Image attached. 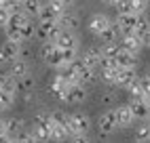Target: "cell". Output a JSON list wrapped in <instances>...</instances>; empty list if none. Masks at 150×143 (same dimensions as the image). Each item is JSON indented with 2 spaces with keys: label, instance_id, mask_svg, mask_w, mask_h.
Instances as JSON below:
<instances>
[{
  "label": "cell",
  "instance_id": "cell-1",
  "mask_svg": "<svg viewBox=\"0 0 150 143\" xmlns=\"http://www.w3.org/2000/svg\"><path fill=\"white\" fill-rule=\"evenodd\" d=\"M51 126H53L51 114H45V111L36 114L34 124H32V128H30L34 141H49V139H51Z\"/></svg>",
  "mask_w": 150,
  "mask_h": 143
},
{
  "label": "cell",
  "instance_id": "cell-2",
  "mask_svg": "<svg viewBox=\"0 0 150 143\" xmlns=\"http://www.w3.org/2000/svg\"><path fill=\"white\" fill-rule=\"evenodd\" d=\"M42 59L51 67H57V69L66 67L64 53H62V48L55 44V40H45V44H42Z\"/></svg>",
  "mask_w": 150,
  "mask_h": 143
},
{
  "label": "cell",
  "instance_id": "cell-3",
  "mask_svg": "<svg viewBox=\"0 0 150 143\" xmlns=\"http://www.w3.org/2000/svg\"><path fill=\"white\" fill-rule=\"evenodd\" d=\"M68 86H70V82L66 80V76L59 72V74H55L53 78H51V82L47 84V90H49V95H53L55 99H66V90H68Z\"/></svg>",
  "mask_w": 150,
  "mask_h": 143
},
{
  "label": "cell",
  "instance_id": "cell-4",
  "mask_svg": "<svg viewBox=\"0 0 150 143\" xmlns=\"http://www.w3.org/2000/svg\"><path fill=\"white\" fill-rule=\"evenodd\" d=\"M97 128H99L102 135H112V132H116V128H118L116 111H112V109L104 111V114L99 116V120H97Z\"/></svg>",
  "mask_w": 150,
  "mask_h": 143
},
{
  "label": "cell",
  "instance_id": "cell-5",
  "mask_svg": "<svg viewBox=\"0 0 150 143\" xmlns=\"http://www.w3.org/2000/svg\"><path fill=\"white\" fill-rule=\"evenodd\" d=\"M62 32V25H59L57 19L53 21H38V27H36V36L42 38V40H55V36Z\"/></svg>",
  "mask_w": 150,
  "mask_h": 143
},
{
  "label": "cell",
  "instance_id": "cell-6",
  "mask_svg": "<svg viewBox=\"0 0 150 143\" xmlns=\"http://www.w3.org/2000/svg\"><path fill=\"white\" fill-rule=\"evenodd\" d=\"M89 126H91V120H89L87 114H72V116H70V130H72V135H74V132H76V135H87Z\"/></svg>",
  "mask_w": 150,
  "mask_h": 143
},
{
  "label": "cell",
  "instance_id": "cell-7",
  "mask_svg": "<svg viewBox=\"0 0 150 143\" xmlns=\"http://www.w3.org/2000/svg\"><path fill=\"white\" fill-rule=\"evenodd\" d=\"M110 23H112V21H110V17H108V15H104V13H95V15L89 17L87 27H89V32H91L93 36H99Z\"/></svg>",
  "mask_w": 150,
  "mask_h": 143
},
{
  "label": "cell",
  "instance_id": "cell-8",
  "mask_svg": "<svg viewBox=\"0 0 150 143\" xmlns=\"http://www.w3.org/2000/svg\"><path fill=\"white\" fill-rule=\"evenodd\" d=\"M87 97V86L83 82H70L68 90H66V103H81Z\"/></svg>",
  "mask_w": 150,
  "mask_h": 143
},
{
  "label": "cell",
  "instance_id": "cell-9",
  "mask_svg": "<svg viewBox=\"0 0 150 143\" xmlns=\"http://www.w3.org/2000/svg\"><path fill=\"white\" fill-rule=\"evenodd\" d=\"M137 19H139V15H135V13H125V15H118V17H116L118 32H121V34H131L133 29H135V25H137Z\"/></svg>",
  "mask_w": 150,
  "mask_h": 143
},
{
  "label": "cell",
  "instance_id": "cell-10",
  "mask_svg": "<svg viewBox=\"0 0 150 143\" xmlns=\"http://www.w3.org/2000/svg\"><path fill=\"white\" fill-rule=\"evenodd\" d=\"M55 44L59 48H78V40H76L72 29H64L62 27V32L55 36Z\"/></svg>",
  "mask_w": 150,
  "mask_h": 143
},
{
  "label": "cell",
  "instance_id": "cell-11",
  "mask_svg": "<svg viewBox=\"0 0 150 143\" xmlns=\"http://www.w3.org/2000/svg\"><path fill=\"white\" fill-rule=\"evenodd\" d=\"M118 44H121L123 50H129V53H139V48L144 46V42L139 40L133 32L131 34H123L121 40H118Z\"/></svg>",
  "mask_w": 150,
  "mask_h": 143
},
{
  "label": "cell",
  "instance_id": "cell-12",
  "mask_svg": "<svg viewBox=\"0 0 150 143\" xmlns=\"http://www.w3.org/2000/svg\"><path fill=\"white\" fill-rule=\"evenodd\" d=\"M131 111L137 120H148V99L146 97H137V99H131Z\"/></svg>",
  "mask_w": 150,
  "mask_h": 143
},
{
  "label": "cell",
  "instance_id": "cell-13",
  "mask_svg": "<svg viewBox=\"0 0 150 143\" xmlns=\"http://www.w3.org/2000/svg\"><path fill=\"white\" fill-rule=\"evenodd\" d=\"M139 76L135 74V69L131 67H121V72H118V78H116V86H121V88H129Z\"/></svg>",
  "mask_w": 150,
  "mask_h": 143
},
{
  "label": "cell",
  "instance_id": "cell-14",
  "mask_svg": "<svg viewBox=\"0 0 150 143\" xmlns=\"http://www.w3.org/2000/svg\"><path fill=\"white\" fill-rule=\"evenodd\" d=\"M133 111H131V105H118L116 107V122H118V126H131L133 124Z\"/></svg>",
  "mask_w": 150,
  "mask_h": 143
},
{
  "label": "cell",
  "instance_id": "cell-15",
  "mask_svg": "<svg viewBox=\"0 0 150 143\" xmlns=\"http://www.w3.org/2000/svg\"><path fill=\"white\" fill-rule=\"evenodd\" d=\"M116 63H118V67H131V69H135V65H137V53H129V50L121 48V53L116 55Z\"/></svg>",
  "mask_w": 150,
  "mask_h": 143
},
{
  "label": "cell",
  "instance_id": "cell-16",
  "mask_svg": "<svg viewBox=\"0 0 150 143\" xmlns=\"http://www.w3.org/2000/svg\"><path fill=\"white\" fill-rule=\"evenodd\" d=\"M102 50H99V48H89V50H85V53H83V63L85 65H89V67H99V61H102Z\"/></svg>",
  "mask_w": 150,
  "mask_h": 143
},
{
  "label": "cell",
  "instance_id": "cell-17",
  "mask_svg": "<svg viewBox=\"0 0 150 143\" xmlns=\"http://www.w3.org/2000/svg\"><path fill=\"white\" fill-rule=\"evenodd\" d=\"M133 34L142 40V42L148 38V34H150V21L144 17V13H139V19H137V25H135V29H133Z\"/></svg>",
  "mask_w": 150,
  "mask_h": 143
},
{
  "label": "cell",
  "instance_id": "cell-18",
  "mask_svg": "<svg viewBox=\"0 0 150 143\" xmlns=\"http://www.w3.org/2000/svg\"><path fill=\"white\" fill-rule=\"evenodd\" d=\"M57 21H59V25H62L64 29H72V32L78 27V23H81V21H78V17H76L74 13H68V11L59 15V17H57Z\"/></svg>",
  "mask_w": 150,
  "mask_h": 143
},
{
  "label": "cell",
  "instance_id": "cell-19",
  "mask_svg": "<svg viewBox=\"0 0 150 143\" xmlns=\"http://www.w3.org/2000/svg\"><path fill=\"white\" fill-rule=\"evenodd\" d=\"M8 74H11L13 78H23V76H28V63L23 59H15V61H11V69H8Z\"/></svg>",
  "mask_w": 150,
  "mask_h": 143
},
{
  "label": "cell",
  "instance_id": "cell-20",
  "mask_svg": "<svg viewBox=\"0 0 150 143\" xmlns=\"http://www.w3.org/2000/svg\"><path fill=\"white\" fill-rule=\"evenodd\" d=\"M21 6L30 17H38V13H40V8H42V2L40 0H23Z\"/></svg>",
  "mask_w": 150,
  "mask_h": 143
},
{
  "label": "cell",
  "instance_id": "cell-21",
  "mask_svg": "<svg viewBox=\"0 0 150 143\" xmlns=\"http://www.w3.org/2000/svg\"><path fill=\"white\" fill-rule=\"evenodd\" d=\"M118 72H121V67H118V65H112V67H102V69H99V74H102V78L106 80V82H110V84H116Z\"/></svg>",
  "mask_w": 150,
  "mask_h": 143
},
{
  "label": "cell",
  "instance_id": "cell-22",
  "mask_svg": "<svg viewBox=\"0 0 150 143\" xmlns=\"http://www.w3.org/2000/svg\"><path fill=\"white\" fill-rule=\"evenodd\" d=\"M135 141L137 143H144V141H150V122H142L137 128H135Z\"/></svg>",
  "mask_w": 150,
  "mask_h": 143
},
{
  "label": "cell",
  "instance_id": "cell-23",
  "mask_svg": "<svg viewBox=\"0 0 150 143\" xmlns=\"http://www.w3.org/2000/svg\"><path fill=\"white\" fill-rule=\"evenodd\" d=\"M21 130H23V120H19V118H8L6 120V132L13 137V141H15V135L21 132Z\"/></svg>",
  "mask_w": 150,
  "mask_h": 143
},
{
  "label": "cell",
  "instance_id": "cell-24",
  "mask_svg": "<svg viewBox=\"0 0 150 143\" xmlns=\"http://www.w3.org/2000/svg\"><path fill=\"white\" fill-rule=\"evenodd\" d=\"M118 34H121V32H118V25L116 23H110L104 32L99 34V38H102V42H114Z\"/></svg>",
  "mask_w": 150,
  "mask_h": 143
},
{
  "label": "cell",
  "instance_id": "cell-25",
  "mask_svg": "<svg viewBox=\"0 0 150 143\" xmlns=\"http://www.w3.org/2000/svg\"><path fill=\"white\" fill-rule=\"evenodd\" d=\"M99 50H102L104 57H114V59H116V55L121 53V44H118L116 40H114V42H104Z\"/></svg>",
  "mask_w": 150,
  "mask_h": 143
},
{
  "label": "cell",
  "instance_id": "cell-26",
  "mask_svg": "<svg viewBox=\"0 0 150 143\" xmlns=\"http://www.w3.org/2000/svg\"><path fill=\"white\" fill-rule=\"evenodd\" d=\"M95 80H97V72H95V67L85 65V67H83V74H81V82H83L85 86H89V84H95Z\"/></svg>",
  "mask_w": 150,
  "mask_h": 143
},
{
  "label": "cell",
  "instance_id": "cell-27",
  "mask_svg": "<svg viewBox=\"0 0 150 143\" xmlns=\"http://www.w3.org/2000/svg\"><path fill=\"white\" fill-rule=\"evenodd\" d=\"M51 120L57 122V124H62V126H68L70 128V116L66 114V111H62V109L51 111ZM70 135H72V130H70Z\"/></svg>",
  "mask_w": 150,
  "mask_h": 143
},
{
  "label": "cell",
  "instance_id": "cell-28",
  "mask_svg": "<svg viewBox=\"0 0 150 143\" xmlns=\"http://www.w3.org/2000/svg\"><path fill=\"white\" fill-rule=\"evenodd\" d=\"M15 101V93H11L8 88H0V105H2V109L11 107Z\"/></svg>",
  "mask_w": 150,
  "mask_h": 143
},
{
  "label": "cell",
  "instance_id": "cell-29",
  "mask_svg": "<svg viewBox=\"0 0 150 143\" xmlns=\"http://www.w3.org/2000/svg\"><path fill=\"white\" fill-rule=\"evenodd\" d=\"M17 88L23 90V93H32V90H34V78H30V76L17 78Z\"/></svg>",
  "mask_w": 150,
  "mask_h": 143
},
{
  "label": "cell",
  "instance_id": "cell-30",
  "mask_svg": "<svg viewBox=\"0 0 150 143\" xmlns=\"http://www.w3.org/2000/svg\"><path fill=\"white\" fill-rule=\"evenodd\" d=\"M19 34H21V38H23V40H30L32 36H36V25L28 19V21L21 25V29H19Z\"/></svg>",
  "mask_w": 150,
  "mask_h": 143
},
{
  "label": "cell",
  "instance_id": "cell-31",
  "mask_svg": "<svg viewBox=\"0 0 150 143\" xmlns=\"http://www.w3.org/2000/svg\"><path fill=\"white\" fill-rule=\"evenodd\" d=\"M129 90V95H131V99H137V97H146V93H144V86H142V82H139V78L135 80V82L127 88Z\"/></svg>",
  "mask_w": 150,
  "mask_h": 143
},
{
  "label": "cell",
  "instance_id": "cell-32",
  "mask_svg": "<svg viewBox=\"0 0 150 143\" xmlns=\"http://www.w3.org/2000/svg\"><path fill=\"white\" fill-rule=\"evenodd\" d=\"M114 6H116V13H118V15L133 13V2H131V0H118Z\"/></svg>",
  "mask_w": 150,
  "mask_h": 143
},
{
  "label": "cell",
  "instance_id": "cell-33",
  "mask_svg": "<svg viewBox=\"0 0 150 143\" xmlns=\"http://www.w3.org/2000/svg\"><path fill=\"white\" fill-rule=\"evenodd\" d=\"M53 19H57V15H55L47 4H42L40 13H38V21H53Z\"/></svg>",
  "mask_w": 150,
  "mask_h": 143
},
{
  "label": "cell",
  "instance_id": "cell-34",
  "mask_svg": "<svg viewBox=\"0 0 150 143\" xmlns=\"http://www.w3.org/2000/svg\"><path fill=\"white\" fill-rule=\"evenodd\" d=\"M49 8H51V11L59 17V15H62V13H66V4L62 2V0H49V4H47Z\"/></svg>",
  "mask_w": 150,
  "mask_h": 143
},
{
  "label": "cell",
  "instance_id": "cell-35",
  "mask_svg": "<svg viewBox=\"0 0 150 143\" xmlns=\"http://www.w3.org/2000/svg\"><path fill=\"white\" fill-rule=\"evenodd\" d=\"M15 141H19V143H28V141H34V137H32V132L30 130H21V132H17L15 135Z\"/></svg>",
  "mask_w": 150,
  "mask_h": 143
},
{
  "label": "cell",
  "instance_id": "cell-36",
  "mask_svg": "<svg viewBox=\"0 0 150 143\" xmlns=\"http://www.w3.org/2000/svg\"><path fill=\"white\" fill-rule=\"evenodd\" d=\"M131 2H133V13H135V15L144 13L146 6H148V0H131Z\"/></svg>",
  "mask_w": 150,
  "mask_h": 143
},
{
  "label": "cell",
  "instance_id": "cell-37",
  "mask_svg": "<svg viewBox=\"0 0 150 143\" xmlns=\"http://www.w3.org/2000/svg\"><path fill=\"white\" fill-rule=\"evenodd\" d=\"M8 17H11V11H8L6 6H0V27H4V25H6Z\"/></svg>",
  "mask_w": 150,
  "mask_h": 143
},
{
  "label": "cell",
  "instance_id": "cell-38",
  "mask_svg": "<svg viewBox=\"0 0 150 143\" xmlns=\"http://www.w3.org/2000/svg\"><path fill=\"white\" fill-rule=\"evenodd\" d=\"M11 61H13V57L8 55V50L2 44V46H0V63H11Z\"/></svg>",
  "mask_w": 150,
  "mask_h": 143
},
{
  "label": "cell",
  "instance_id": "cell-39",
  "mask_svg": "<svg viewBox=\"0 0 150 143\" xmlns=\"http://www.w3.org/2000/svg\"><path fill=\"white\" fill-rule=\"evenodd\" d=\"M11 78V74H4V72H0V88H2L6 84V80Z\"/></svg>",
  "mask_w": 150,
  "mask_h": 143
},
{
  "label": "cell",
  "instance_id": "cell-40",
  "mask_svg": "<svg viewBox=\"0 0 150 143\" xmlns=\"http://www.w3.org/2000/svg\"><path fill=\"white\" fill-rule=\"evenodd\" d=\"M102 101H104V103H112V101H114V93H106L102 97Z\"/></svg>",
  "mask_w": 150,
  "mask_h": 143
},
{
  "label": "cell",
  "instance_id": "cell-41",
  "mask_svg": "<svg viewBox=\"0 0 150 143\" xmlns=\"http://www.w3.org/2000/svg\"><path fill=\"white\" fill-rule=\"evenodd\" d=\"M4 132H6V120H2V118H0V137H2Z\"/></svg>",
  "mask_w": 150,
  "mask_h": 143
},
{
  "label": "cell",
  "instance_id": "cell-42",
  "mask_svg": "<svg viewBox=\"0 0 150 143\" xmlns=\"http://www.w3.org/2000/svg\"><path fill=\"white\" fill-rule=\"evenodd\" d=\"M11 2H13V0H0V6H6V8H8V6H11Z\"/></svg>",
  "mask_w": 150,
  "mask_h": 143
},
{
  "label": "cell",
  "instance_id": "cell-43",
  "mask_svg": "<svg viewBox=\"0 0 150 143\" xmlns=\"http://www.w3.org/2000/svg\"><path fill=\"white\" fill-rule=\"evenodd\" d=\"M102 2H106V4H116L118 0H102Z\"/></svg>",
  "mask_w": 150,
  "mask_h": 143
},
{
  "label": "cell",
  "instance_id": "cell-44",
  "mask_svg": "<svg viewBox=\"0 0 150 143\" xmlns=\"http://www.w3.org/2000/svg\"><path fill=\"white\" fill-rule=\"evenodd\" d=\"M144 44H146V46H148V48H150V34H148V38H146V40H144Z\"/></svg>",
  "mask_w": 150,
  "mask_h": 143
},
{
  "label": "cell",
  "instance_id": "cell-45",
  "mask_svg": "<svg viewBox=\"0 0 150 143\" xmlns=\"http://www.w3.org/2000/svg\"><path fill=\"white\" fill-rule=\"evenodd\" d=\"M62 2H64L66 6H70V4H72V2H74V0H62Z\"/></svg>",
  "mask_w": 150,
  "mask_h": 143
},
{
  "label": "cell",
  "instance_id": "cell-46",
  "mask_svg": "<svg viewBox=\"0 0 150 143\" xmlns=\"http://www.w3.org/2000/svg\"><path fill=\"white\" fill-rule=\"evenodd\" d=\"M146 99H148V101H150V88H148V90H146Z\"/></svg>",
  "mask_w": 150,
  "mask_h": 143
},
{
  "label": "cell",
  "instance_id": "cell-47",
  "mask_svg": "<svg viewBox=\"0 0 150 143\" xmlns=\"http://www.w3.org/2000/svg\"><path fill=\"white\" fill-rule=\"evenodd\" d=\"M146 76H148V78H150V67H148V69H146Z\"/></svg>",
  "mask_w": 150,
  "mask_h": 143
},
{
  "label": "cell",
  "instance_id": "cell-48",
  "mask_svg": "<svg viewBox=\"0 0 150 143\" xmlns=\"http://www.w3.org/2000/svg\"><path fill=\"white\" fill-rule=\"evenodd\" d=\"M17 2H23V0H17Z\"/></svg>",
  "mask_w": 150,
  "mask_h": 143
},
{
  "label": "cell",
  "instance_id": "cell-49",
  "mask_svg": "<svg viewBox=\"0 0 150 143\" xmlns=\"http://www.w3.org/2000/svg\"><path fill=\"white\" fill-rule=\"evenodd\" d=\"M0 111H2V105H0Z\"/></svg>",
  "mask_w": 150,
  "mask_h": 143
}]
</instances>
